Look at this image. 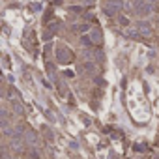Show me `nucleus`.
<instances>
[{"label": "nucleus", "mask_w": 159, "mask_h": 159, "mask_svg": "<svg viewBox=\"0 0 159 159\" xmlns=\"http://www.w3.org/2000/svg\"><path fill=\"white\" fill-rule=\"evenodd\" d=\"M56 60H58L60 64H69V62L73 60V56H71V51H69L66 45H60V47L56 49Z\"/></svg>", "instance_id": "obj_1"}, {"label": "nucleus", "mask_w": 159, "mask_h": 159, "mask_svg": "<svg viewBox=\"0 0 159 159\" xmlns=\"http://www.w3.org/2000/svg\"><path fill=\"white\" fill-rule=\"evenodd\" d=\"M122 10V0H107L105 2V8H103V11L107 13V15H114V13H118Z\"/></svg>", "instance_id": "obj_2"}, {"label": "nucleus", "mask_w": 159, "mask_h": 159, "mask_svg": "<svg viewBox=\"0 0 159 159\" xmlns=\"http://www.w3.org/2000/svg\"><path fill=\"white\" fill-rule=\"evenodd\" d=\"M58 25H60V23H56V21H54V23H51V25L47 26V32H43V39H45V41H49V39H51V38L56 34V30H58Z\"/></svg>", "instance_id": "obj_3"}, {"label": "nucleus", "mask_w": 159, "mask_h": 159, "mask_svg": "<svg viewBox=\"0 0 159 159\" xmlns=\"http://www.w3.org/2000/svg\"><path fill=\"white\" fill-rule=\"evenodd\" d=\"M90 39H92L96 45H99V43H101V39H103L101 30H99V28H92V30H90Z\"/></svg>", "instance_id": "obj_4"}, {"label": "nucleus", "mask_w": 159, "mask_h": 159, "mask_svg": "<svg viewBox=\"0 0 159 159\" xmlns=\"http://www.w3.org/2000/svg\"><path fill=\"white\" fill-rule=\"evenodd\" d=\"M139 32H140V36H144V38H148L150 34H152V28H150V25L148 23H139Z\"/></svg>", "instance_id": "obj_5"}, {"label": "nucleus", "mask_w": 159, "mask_h": 159, "mask_svg": "<svg viewBox=\"0 0 159 159\" xmlns=\"http://www.w3.org/2000/svg\"><path fill=\"white\" fill-rule=\"evenodd\" d=\"M25 140H26L30 146H36V144H38V135H36V133L30 129V131H26V135H25Z\"/></svg>", "instance_id": "obj_6"}, {"label": "nucleus", "mask_w": 159, "mask_h": 159, "mask_svg": "<svg viewBox=\"0 0 159 159\" xmlns=\"http://www.w3.org/2000/svg\"><path fill=\"white\" fill-rule=\"evenodd\" d=\"M11 109L15 111V114H23V112H25V109H23V105H21V101H19L17 98L11 99Z\"/></svg>", "instance_id": "obj_7"}, {"label": "nucleus", "mask_w": 159, "mask_h": 159, "mask_svg": "<svg viewBox=\"0 0 159 159\" xmlns=\"http://www.w3.org/2000/svg\"><path fill=\"white\" fill-rule=\"evenodd\" d=\"M11 148L15 150V152H21L23 150V140H21V137H13V140H11Z\"/></svg>", "instance_id": "obj_8"}, {"label": "nucleus", "mask_w": 159, "mask_h": 159, "mask_svg": "<svg viewBox=\"0 0 159 159\" xmlns=\"http://www.w3.org/2000/svg\"><path fill=\"white\" fill-rule=\"evenodd\" d=\"M125 36H127V38H139V36H140V32H139V28H137V30L129 28V30H125Z\"/></svg>", "instance_id": "obj_9"}, {"label": "nucleus", "mask_w": 159, "mask_h": 159, "mask_svg": "<svg viewBox=\"0 0 159 159\" xmlns=\"http://www.w3.org/2000/svg\"><path fill=\"white\" fill-rule=\"evenodd\" d=\"M92 43H94V41L90 39V36H84V38H83V45H86V47H88V45H92Z\"/></svg>", "instance_id": "obj_10"}, {"label": "nucleus", "mask_w": 159, "mask_h": 159, "mask_svg": "<svg viewBox=\"0 0 159 159\" xmlns=\"http://www.w3.org/2000/svg\"><path fill=\"white\" fill-rule=\"evenodd\" d=\"M127 17H124V15H120V25H124V26H127Z\"/></svg>", "instance_id": "obj_11"}, {"label": "nucleus", "mask_w": 159, "mask_h": 159, "mask_svg": "<svg viewBox=\"0 0 159 159\" xmlns=\"http://www.w3.org/2000/svg\"><path fill=\"white\" fill-rule=\"evenodd\" d=\"M2 64H4V67L8 69V67H10V58H8V56H4V58H2Z\"/></svg>", "instance_id": "obj_12"}, {"label": "nucleus", "mask_w": 159, "mask_h": 159, "mask_svg": "<svg viewBox=\"0 0 159 159\" xmlns=\"http://www.w3.org/2000/svg\"><path fill=\"white\" fill-rule=\"evenodd\" d=\"M30 8H32V11H39V10H41V6H39V4H32Z\"/></svg>", "instance_id": "obj_13"}, {"label": "nucleus", "mask_w": 159, "mask_h": 159, "mask_svg": "<svg viewBox=\"0 0 159 159\" xmlns=\"http://www.w3.org/2000/svg\"><path fill=\"white\" fill-rule=\"evenodd\" d=\"M47 71H49V73H54V66H52V64H51V62H49V64H47Z\"/></svg>", "instance_id": "obj_14"}, {"label": "nucleus", "mask_w": 159, "mask_h": 159, "mask_svg": "<svg viewBox=\"0 0 159 159\" xmlns=\"http://www.w3.org/2000/svg\"><path fill=\"white\" fill-rule=\"evenodd\" d=\"M86 69H88V73L94 75V66H92V64H86Z\"/></svg>", "instance_id": "obj_15"}]
</instances>
